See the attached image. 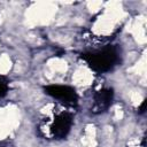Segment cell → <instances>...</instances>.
Instances as JSON below:
<instances>
[{"instance_id": "cell-1", "label": "cell", "mask_w": 147, "mask_h": 147, "mask_svg": "<svg viewBox=\"0 0 147 147\" xmlns=\"http://www.w3.org/2000/svg\"><path fill=\"white\" fill-rule=\"evenodd\" d=\"M82 59L92 70L96 72H106L116 65L119 60V54L115 46H108L98 52L82 54Z\"/></svg>"}, {"instance_id": "cell-2", "label": "cell", "mask_w": 147, "mask_h": 147, "mask_svg": "<svg viewBox=\"0 0 147 147\" xmlns=\"http://www.w3.org/2000/svg\"><path fill=\"white\" fill-rule=\"evenodd\" d=\"M71 124H72V116L70 113L64 111L62 114H59L55 116V118H53L52 122L48 123L46 136L57 139L64 138L70 131Z\"/></svg>"}, {"instance_id": "cell-3", "label": "cell", "mask_w": 147, "mask_h": 147, "mask_svg": "<svg viewBox=\"0 0 147 147\" xmlns=\"http://www.w3.org/2000/svg\"><path fill=\"white\" fill-rule=\"evenodd\" d=\"M45 93L53 96L54 99L61 100L67 106H75L77 103L76 91L67 85H49L45 86Z\"/></svg>"}, {"instance_id": "cell-4", "label": "cell", "mask_w": 147, "mask_h": 147, "mask_svg": "<svg viewBox=\"0 0 147 147\" xmlns=\"http://www.w3.org/2000/svg\"><path fill=\"white\" fill-rule=\"evenodd\" d=\"M113 90L111 88H103L95 93L94 95V102L92 107V113L100 114L103 113L109 108L113 101Z\"/></svg>"}, {"instance_id": "cell-5", "label": "cell", "mask_w": 147, "mask_h": 147, "mask_svg": "<svg viewBox=\"0 0 147 147\" xmlns=\"http://www.w3.org/2000/svg\"><path fill=\"white\" fill-rule=\"evenodd\" d=\"M8 91V82L5 77L0 76V98L6 95Z\"/></svg>"}, {"instance_id": "cell-6", "label": "cell", "mask_w": 147, "mask_h": 147, "mask_svg": "<svg viewBox=\"0 0 147 147\" xmlns=\"http://www.w3.org/2000/svg\"><path fill=\"white\" fill-rule=\"evenodd\" d=\"M145 105H146V101H144V102H142V105H141V107H140L139 113H144V111H145Z\"/></svg>"}]
</instances>
